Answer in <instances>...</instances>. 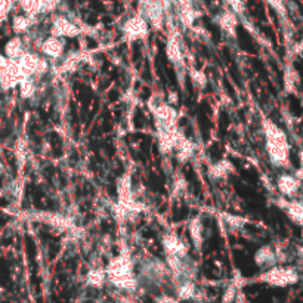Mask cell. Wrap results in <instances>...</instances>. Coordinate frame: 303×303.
Returning <instances> with one entry per match:
<instances>
[{
  "mask_svg": "<svg viewBox=\"0 0 303 303\" xmlns=\"http://www.w3.org/2000/svg\"><path fill=\"white\" fill-rule=\"evenodd\" d=\"M175 155H176V160L179 163H187L190 161L191 157L194 155V151H195V145L194 142L185 138L182 133L179 132L178 135V139H176V145H175Z\"/></svg>",
  "mask_w": 303,
  "mask_h": 303,
  "instance_id": "4fadbf2b",
  "label": "cell"
},
{
  "mask_svg": "<svg viewBox=\"0 0 303 303\" xmlns=\"http://www.w3.org/2000/svg\"><path fill=\"white\" fill-rule=\"evenodd\" d=\"M105 280H107V274H105V269H102V268H94L86 275L88 284L91 287H95V288H101L105 284Z\"/></svg>",
  "mask_w": 303,
  "mask_h": 303,
  "instance_id": "cb8c5ba5",
  "label": "cell"
},
{
  "mask_svg": "<svg viewBox=\"0 0 303 303\" xmlns=\"http://www.w3.org/2000/svg\"><path fill=\"white\" fill-rule=\"evenodd\" d=\"M216 22H218V25L221 27V30H222L224 33H227L228 36H235L238 21H237V17H235L234 12H229V11L222 12V14L216 18Z\"/></svg>",
  "mask_w": 303,
  "mask_h": 303,
  "instance_id": "ac0fdd59",
  "label": "cell"
},
{
  "mask_svg": "<svg viewBox=\"0 0 303 303\" xmlns=\"http://www.w3.org/2000/svg\"><path fill=\"white\" fill-rule=\"evenodd\" d=\"M283 208H284L287 218L293 224L303 227V201L290 200V201H287L284 206H283Z\"/></svg>",
  "mask_w": 303,
  "mask_h": 303,
  "instance_id": "e0dca14e",
  "label": "cell"
},
{
  "mask_svg": "<svg viewBox=\"0 0 303 303\" xmlns=\"http://www.w3.org/2000/svg\"><path fill=\"white\" fill-rule=\"evenodd\" d=\"M234 171V166L229 160H221V161H216L213 163L210 167H208V178L214 179V181H219V179H224L227 178L229 173Z\"/></svg>",
  "mask_w": 303,
  "mask_h": 303,
  "instance_id": "d6986e66",
  "label": "cell"
},
{
  "mask_svg": "<svg viewBox=\"0 0 303 303\" xmlns=\"http://www.w3.org/2000/svg\"><path fill=\"white\" fill-rule=\"evenodd\" d=\"M62 0H43V5H41V14H49V12H54L59 6Z\"/></svg>",
  "mask_w": 303,
  "mask_h": 303,
  "instance_id": "f1b7e54d",
  "label": "cell"
},
{
  "mask_svg": "<svg viewBox=\"0 0 303 303\" xmlns=\"http://www.w3.org/2000/svg\"><path fill=\"white\" fill-rule=\"evenodd\" d=\"M105 274L110 283L120 290L135 291L138 288V278L133 274V262L126 253L113 257L105 268Z\"/></svg>",
  "mask_w": 303,
  "mask_h": 303,
  "instance_id": "7a4b0ae2",
  "label": "cell"
},
{
  "mask_svg": "<svg viewBox=\"0 0 303 303\" xmlns=\"http://www.w3.org/2000/svg\"><path fill=\"white\" fill-rule=\"evenodd\" d=\"M22 78L17 61L0 55V89L8 92L15 89Z\"/></svg>",
  "mask_w": 303,
  "mask_h": 303,
  "instance_id": "5b68a950",
  "label": "cell"
},
{
  "mask_svg": "<svg viewBox=\"0 0 303 303\" xmlns=\"http://www.w3.org/2000/svg\"><path fill=\"white\" fill-rule=\"evenodd\" d=\"M235 296H237V287L234 284L229 285L222 294V303H232L235 300Z\"/></svg>",
  "mask_w": 303,
  "mask_h": 303,
  "instance_id": "83f0119b",
  "label": "cell"
},
{
  "mask_svg": "<svg viewBox=\"0 0 303 303\" xmlns=\"http://www.w3.org/2000/svg\"><path fill=\"white\" fill-rule=\"evenodd\" d=\"M19 8L22 9V12L31 18H36L37 15L41 14V5L43 0H17Z\"/></svg>",
  "mask_w": 303,
  "mask_h": 303,
  "instance_id": "603a6c76",
  "label": "cell"
},
{
  "mask_svg": "<svg viewBox=\"0 0 303 303\" xmlns=\"http://www.w3.org/2000/svg\"><path fill=\"white\" fill-rule=\"evenodd\" d=\"M274 9H277V11H280V12H283L284 11V0H266Z\"/></svg>",
  "mask_w": 303,
  "mask_h": 303,
  "instance_id": "f546056e",
  "label": "cell"
},
{
  "mask_svg": "<svg viewBox=\"0 0 303 303\" xmlns=\"http://www.w3.org/2000/svg\"><path fill=\"white\" fill-rule=\"evenodd\" d=\"M41 55L45 58H51V59H58L64 55L65 51V41L62 37L57 36H49L48 38L41 40L40 46H38Z\"/></svg>",
  "mask_w": 303,
  "mask_h": 303,
  "instance_id": "30bf717a",
  "label": "cell"
},
{
  "mask_svg": "<svg viewBox=\"0 0 303 303\" xmlns=\"http://www.w3.org/2000/svg\"><path fill=\"white\" fill-rule=\"evenodd\" d=\"M95 303H101V302H95Z\"/></svg>",
  "mask_w": 303,
  "mask_h": 303,
  "instance_id": "1f68e13d",
  "label": "cell"
},
{
  "mask_svg": "<svg viewBox=\"0 0 303 303\" xmlns=\"http://www.w3.org/2000/svg\"><path fill=\"white\" fill-rule=\"evenodd\" d=\"M190 76H191V80H192V84H194L195 89L203 91V89L207 86V77H206V74H204L201 70H191Z\"/></svg>",
  "mask_w": 303,
  "mask_h": 303,
  "instance_id": "484cf974",
  "label": "cell"
},
{
  "mask_svg": "<svg viewBox=\"0 0 303 303\" xmlns=\"http://www.w3.org/2000/svg\"><path fill=\"white\" fill-rule=\"evenodd\" d=\"M244 219L238 218V216H231V214H225V225L231 228V229H238L240 227L244 225Z\"/></svg>",
  "mask_w": 303,
  "mask_h": 303,
  "instance_id": "4316f807",
  "label": "cell"
},
{
  "mask_svg": "<svg viewBox=\"0 0 303 303\" xmlns=\"http://www.w3.org/2000/svg\"><path fill=\"white\" fill-rule=\"evenodd\" d=\"M117 198H118V203H121V204H127V206L139 208V204L133 198L132 179H131V175H127V173H124L117 181Z\"/></svg>",
  "mask_w": 303,
  "mask_h": 303,
  "instance_id": "8fae6325",
  "label": "cell"
},
{
  "mask_svg": "<svg viewBox=\"0 0 303 303\" xmlns=\"http://www.w3.org/2000/svg\"><path fill=\"white\" fill-rule=\"evenodd\" d=\"M253 259H254V264L262 269L272 268L278 262L277 261V251L271 246H262L261 248H257Z\"/></svg>",
  "mask_w": 303,
  "mask_h": 303,
  "instance_id": "5bb4252c",
  "label": "cell"
},
{
  "mask_svg": "<svg viewBox=\"0 0 303 303\" xmlns=\"http://www.w3.org/2000/svg\"><path fill=\"white\" fill-rule=\"evenodd\" d=\"M18 67L22 77H40L48 71V61L45 57H40L34 52L25 51L19 58Z\"/></svg>",
  "mask_w": 303,
  "mask_h": 303,
  "instance_id": "277c9868",
  "label": "cell"
},
{
  "mask_svg": "<svg viewBox=\"0 0 303 303\" xmlns=\"http://www.w3.org/2000/svg\"><path fill=\"white\" fill-rule=\"evenodd\" d=\"M179 131L176 126H157V141L161 154H171L176 145Z\"/></svg>",
  "mask_w": 303,
  "mask_h": 303,
  "instance_id": "ba28073f",
  "label": "cell"
},
{
  "mask_svg": "<svg viewBox=\"0 0 303 303\" xmlns=\"http://www.w3.org/2000/svg\"><path fill=\"white\" fill-rule=\"evenodd\" d=\"M188 231H190V238L192 244L195 248H201L203 243H204V224L203 219L200 216L192 218L188 225Z\"/></svg>",
  "mask_w": 303,
  "mask_h": 303,
  "instance_id": "9a60e30c",
  "label": "cell"
},
{
  "mask_svg": "<svg viewBox=\"0 0 303 303\" xmlns=\"http://www.w3.org/2000/svg\"><path fill=\"white\" fill-rule=\"evenodd\" d=\"M302 240H303V227H302Z\"/></svg>",
  "mask_w": 303,
  "mask_h": 303,
  "instance_id": "4dcf8cb0",
  "label": "cell"
},
{
  "mask_svg": "<svg viewBox=\"0 0 303 303\" xmlns=\"http://www.w3.org/2000/svg\"><path fill=\"white\" fill-rule=\"evenodd\" d=\"M19 95L22 99H31L36 95L37 86H36V80L34 77H22L18 84Z\"/></svg>",
  "mask_w": 303,
  "mask_h": 303,
  "instance_id": "7402d4cb",
  "label": "cell"
},
{
  "mask_svg": "<svg viewBox=\"0 0 303 303\" xmlns=\"http://www.w3.org/2000/svg\"><path fill=\"white\" fill-rule=\"evenodd\" d=\"M150 27H148V21L144 18L142 15H136L129 18L123 24V34L127 41H136V40H142L148 36Z\"/></svg>",
  "mask_w": 303,
  "mask_h": 303,
  "instance_id": "8992f818",
  "label": "cell"
},
{
  "mask_svg": "<svg viewBox=\"0 0 303 303\" xmlns=\"http://www.w3.org/2000/svg\"><path fill=\"white\" fill-rule=\"evenodd\" d=\"M25 51H27L25 49V41H24V38L19 37V36L12 37L5 45V57L12 59V61H18Z\"/></svg>",
  "mask_w": 303,
  "mask_h": 303,
  "instance_id": "2e32d148",
  "label": "cell"
},
{
  "mask_svg": "<svg viewBox=\"0 0 303 303\" xmlns=\"http://www.w3.org/2000/svg\"><path fill=\"white\" fill-rule=\"evenodd\" d=\"M176 294L179 300H191L195 296V284L191 280H184L178 287Z\"/></svg>",
  "mask_w": 303,
  "mask_h": 303,
  "instance_id": "d4e9b609",
  "label": "cell"
},
{
  "mask_svg": "<svg viewBox=\"0 0 303 303\" xmlns=\"http://www.w3.org/2000/svg\"><path fill=\"white\" fill-rule=\"evenodd\" d=\"M34 19L36 18H31V17H28V15H17V17H14L12 19V28H14V31L17 33V34H27L30 30H31V27L34 25Z\"/></svg>",
  "mask_w": 303,
  "mask_h": 303,
  "instance_id": "44dd1931",
  "label": "cell"
},
{
  "mask_svg": "<svg viewBox=\"0 0 303 303\" xmlns=\"http://www.w3.org/2000/svg\"><path fill=\"white\" fill-rule=\"evenodd\" d=\"M161 244L164 248L166 256H179V257H187L188 256V246L185 244V241L178 237L173 232H167L163 235Z\"/></svg>",
  "mask_w": 303,
  "mask_h": 303,
  "instance_id": "9c48e42d",
  "label": "cell"
},
{
  "mask_svg": "<svg viewBox=\"0 0 303 303\" xmlns=\"http://www.w3.org/2000/svg\"><path fill=\"white\" fill-rule=\"evenodd\" d=\"M166 55L167 59L170 61L173 65H181L184 64V54H182V48L181 43L176 37H170L167 45H166Z\"/></svg>",
  "mask_w": 303,
  "mask_h": 303,
  "instance_id": "ffe728a7",
  "label": "cell"
},
{
  "mask_svg": "<svg viewBox=\"0 0 303 303\" xmlns=\"http://www.w3.org/2000/svg\"><path fill=\"white\" fill-rule=\"evenodd\" d=\"M81 33L80 27L65 15H57L51 24V36L57 37H76Z\"/></svg>",
  "mask_w": 303,
  "mask_h": 303,
  "instance_id": "52a82bcc",
  "label": "cell"
},
{
  "mask_svg": "<svg viewBox=\"0 0 303 303\" xmlns=\"http://www.w3.org/2000/svg\"><path fill=\"white\" fill-rule=\"evenodd\" d=\"M265 133V147L268 157L275 167H288L290 166V144L287 135L281 127L274 121H264Z\"/></svg>",
  "mask_w": 303,
  "mask_h": 303,
  "instance_id": "6da1fadb",
  "label": "cell"
},
{
  "mask_svg": "<svg viewBox=\"0 0 303 303\" xmlns=\"http://www.w3.org/2000/svg\"><path fill=\"white\" fill-rule=\"evenodd\" d=\"M259 281L274 287H288L299 281V272L291 266H272L265 269Z\"/></svg>",
  "mask_w": 303,
  "mask_h": 303,
  "instance_id": "3957f363",
  "label": "cell"
},
{
  "mask_svg": "<svg viewBox=\"0 0 303 303\" xmlns=\"http://www.w3.org/2000/svg\"><path fill=\"white\" fill-rule=\"evenodd\" d=\"M302 188V182L294 175H280L277 179V190L280 191L281 195L293 198Z\"/></svg>",
  "mask_w": 303,
  "mask_h": 303,
  "instance_id": "7c38bea8",
  "label": "cell"
}]
</instances>
